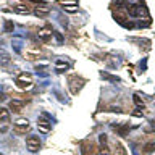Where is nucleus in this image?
Masks as SVG:
<instances>
[{"instance_id":"nucleus-1","label":"nucleus","mask_w":155,"mask_h":155,"mask_svg":"<svg viewBox=\"0 0 155 155\" xmlns=\"http://www.w3.org/2000/svg\"><path fill=\"white\" fill-rule=\"evenodd\" d=\"M128 11L131 16L134 18H147V8L142 7V5H129L128 7Z\"/></svg>"},{"instance_id":"nucleus-2","label":"nucleus","mask_w":155,"mask_h":155,"mask_svg":"<svg viewBox=\"0 0 155 155\" xmlns=\"http://www.w3.org/2000/svg\"><path fill=\"white\" fill-rule=\"evenodd\" d=\"M16 84L20 86L21 89H26V87H31L32 86V74L31 73H20V76L16 78Z\"/></svg>"},{"instance_id":"nucleus-3","label":"nucleus","mask_w":155,"mask_h":155,"mask_svg":"<svg viewBox=\"0 0 155 155\" xmlns=\"http://www.w3.org/2000/svg\"><path fill=\"white\" fill-rule=\"evenodd\" d=\"M37 129H39L40 133H44V134H47L52 129V121L49 120L47 115H42L40 118L37 120Z\"/></svg>"},{"instance_id":"nucleus-4","label":"nucleus","mask_w":155,"mask_h":155,"mask_svg":"<svg viewBox=\"0 0 155 155\" xmlns=\"http://www.w3.org/2000/svg\"><path fill=\"white\" fill-rule=\"evenodd\" d=\"M84 84H86V81L82 78H78V76L69 78V91H71V94H78L82 89Z\"/></svg>"},{"instance_id":"nucleus-5","label":"nucleus","mask_w":155,"mask_h":155,"mask_svg":"<svg viewBox=\"0 0 155 155\" xmlns=\"http://www.w3.org/2000/svg\"><path fill=\"white\" fill-rule=\"evenodd\" d=\"M26 149L29 150V152H39L40 139L37 137V136H29V137L26 139Z\"/></svg>"},{"instance_id":"nucleus-6","label":"nucleus","mask_w":155,"mask_h":155,"mask_svg":"<svg viewBox=\"0 0 155 155\" xmlns=\"http://www.w3.org/2000/svg\"><path fill=\"white\" fill-rule=\"evenodd\" d=\"M13 124H15V129L18 133H24V131H27V128H29V120L27 118H16L13 121Z\"/></svg>"},{"instance_id":"nucleus-7","label":"nucleus","mask_w":155,"mask_h":155,"mask_svg":"<svg viewBox=\"0 0 155 155\" xmlns=\"http://www.w3.org/2000/svg\"><path fill=\"white\" fill-rule=\"evenodd\" d=\"M37 36H39V39H40V40L47 42V40H50V39H52V36H53V31H52V27L44 26V27H40V29H39Z\"/></svg>"},{"instance_id":"nucleus-8","label":"nucleus","mask_w":155,"mask_h":155,"mask_svg":"<svg viewBox=\"0 0 155 155\" xmlns=\"http://www.w3.org/2000/svg\"><path fill=\"white\" fill-rule=\"evenodd\" d=\"M10 63H11L10 53L5 50H0V65H2V66H10Z\"/></svg>"},{"instance_id":"nucleus-9","label":"nucleus","mask_w":155,"mask_h":155,"mask_svg":"<svg viewBox=\"0 0 155 155\" xmlns=\"http://www.w3.org/2000/svg\"><path fill=\"white\" fill-rule=\"evenodd\" d=\"M68 68H69V63L68 62H62V60H60V62L55 63V73H58V74L65 73Z\"/></svg>"},{"instance_id":"nucleus-10","label":"nucleus","mask_w":155,"mask_h":155,"mask_svg":"<svg viewBox=\"0 0 155 155\" xmlns=\"http://www.w3.org/2000/svg\"><path fill=\"white\" fill-rule=\"evenodd\" d=\"M23 107H24V102H21V100H11L10 102V108L13 111H21Z\"/></svg>"},{"instance_id":"nucleus-11","label":"nucleus","mask_w":155,"mask_h":155,"mask_svg":"<svg viewBox=\"0 0 155 155\" xmlns=\"http://www.w3.org/2000/svg\"><path fill=\"white\" fill-rule=\"evenodd\" d=\"M11 45H13V50H15L16 53H21L23 52V39H13Z\"/></svg>"},{"instance_id":"nucleus-12","label":"nucleus","mask_w":155,"mask_h":155,"mask_svg":"<svg viewBox=\"0 0 155 155\" xmlns=\"http://www.w3.org/2000/svg\"><path fill=\"white\" fill-rule=\"evenodd\" d=\"M0 120L2 121H10V111L7 108H0Z\"/></svg>"},{"instance_id":"nucleus-13","label":"nucleus","mask_w":155,"mask_h":155,"mask_svg":"<svg viewBox=\"0 0 155 155\" xmlns=\"http://www.w3.org/2000/svg\"><path fill=\"white\" fill-rule=\"evenodd\" d=\"M15 11H18L20 15H29V10H27V7H24V5H16Z\"/></svg>"},{"instance_id":"nucleus-14","label":"nucleus","mask_w":155,"mask_h":155,"mask_svg":"<svg viewBox=\"0 0 155 155\" xmlns=\"http://www.w3.org/2000/svg\"><path fill=\"white\" fill-rule=\"evenodd\" d=\"M0 133H2V134L8 133V121H2V120H0Z\"/></svg>"},{"instance_id":"nucleus-15","label":"nucleus","mask_w":155,"mask_h":155,"mask_svg":"<svg viewBox=\"0 0 155 155\" xmlns=\"http://www.w3.org/2000/svg\"><path fill=\"white\" fill-rule=\"evenodd\" d=\"M66 5H78V0H62V7Z\"/></svg>"},{"instance_id":"nucleus-16","label":"nucleus","mask_w":155,"mask_h":155,"mask_svg":"<svg viewBox=\"0 0 155 155\" xmlns=\"http://www.w3.org/2000/svg\"><path fill=\"white\" fill-rule=\"evenodd\" d=\"M47 13H49V10H47V8H37V10H36V15H37V16H45Z\"/></svg>"},{"instance_id":"nucleus-17","label":"nucleus","mask_w":155,"mask_h":155,"mask_svg":"<svg viewBox=\"0 0 155 155\" xmlns=\"http://www.w3.org/2000/svg\"><path fill=\"white\" fill-rule=\"evenodd\" d=\"M13 29H15V24H13V21H7V23H5V31L10 32V31H13Z\"/></svg>"},{"instance_id":"nucleus-18","label":"nucleus","mask_w":155,"mask_h":155,"mask_svg":"<svg viewBox=\"0 0 155 155\" xmlns=\"http://www.w3.org/2000/svg\"><path fill=\"white\" fill-rule=\"evenodd\" d=\"M65 10H66L68 13H73V11H78V5H66V7H63Z\"/></svg>"},{"instance_id":"nucleus-19","label":"nucleus","mask_w":155,"mask_h":155,"mask_svg":"<svg viewBox=\"0 0 155 155\" xmlns=\"http://www.w3.org/2000/svg\"><path fill=\"white\" fill-rule=\"evenodd\" d=\"M98 140H100V145H102V147H107V136H105V134H100V136H98Z\"/></svg>"},{"instance_id":"nucleus-20","label":"nucleus","mask_w":155,"mask_h":155,"mask_svg":"<svg viewBox=\"0 0 155 155\" xmlns=\"http://www.w3.org/2000/svg\"><path fill=\"white\" fill-rule=\"evenodd\" d=\"M133 100L136 102V105H137V107H142V100H140L139 95H133Z\"/></svg>"},{"instance_id":"nucleus-21","label":"nucleus","mask_w":155,"mask_h":155,"mask_svg":"<svg viewBox=\"0 0 155 155\" xmlns=\"http://www.w3.org/2000/svg\"><path fill=\"white\" fill-rule=\"evenodd\" d=\"M153 149H155V142H150V144L147 145V147H145V152H147V153H150Z\"/></svg>"},{"instance_id":"nucleus-22","label":"nucleus","mask_w":155,"mask_h":155,"mask_svg":"<svg viewBox=\"0 0 155 155\" xmlns=\"http://www.w3.org/2000/svg\"><path fill=\"white\" fill-rule=\"evenodd\" d=\"M53 36H55V39H57L58 44H62V42H63V36H62V34H58V32H53Z\"/></svg>"},{"instance_id":"nucleus-23","label":"nucleus","mask_w":155,"mask_h":155,"mask_svg":"<svg viewBox=\"0 0 155 155\" xmlns=\"http://www.w3.org/2000/svg\"><path fill=\"white\" fill-rule=\"evenodd\" d=\"M145 63H147V58H144L142 62H140V66H139V68L142 69V71H144V69H145Z\"/></svg>"},{"instance_id":"nucleus-24","label":"nucleus","mask_w":155,"mask_h":155,"mask_svg":"<svg viewBox=\"0 0 155 155\" xmlns=\"http://www.w3.org/2000/svg\"><path fill=\"white\" fill-rule=\"evenodd\" d=\"M3 98H5V95H3V94H2V92H0V102H2V100H3Z\"/></svg>"},{"instance_id":"nucleus-25","label":"nucleus","mask_w":155,"mask_h":155,"mask_svg":"<svg viewBox=\"0 0 155 155\" xmlns=\"http://www.w3.org/2000/svg\"><path fill=\"white\" fill-rule=\"evenodd\" d=\"M0 155H3V153H0Z\"/></svg>"}]
</instances>
